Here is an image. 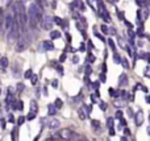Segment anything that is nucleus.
I'll list each match as a JSON object with an SVG mask.
<instances>
[{"label": "nucleus", "instance_id": "obj_6", "mask_svg": "<svg viewBox=\"0 0 150 141\" xmlns=\"http://www.w3.org/2000/svg\"><path fill=\"white\" fill-rule=\"evenodd\" d=\"M12 24H13V16L12 15H7L5 16V21H4V28L7 29V30H9L12 27Z\"/></svg>", "mask_w": 150, "mask_h": 141}, {"label": "nucleus", "instance_id": "obj_50", "mask_svg": "<svg viewBox=\"0 0 150 141\" xmlns=\"http://www.w3.org/2000/svg\"><path fill=\"white\" fill-rule=\"evenodd\" d=\"M124 132H125V134H130V129H128V128H125V129H124Z\"/></svg>", "mask_w": 150, "mask_h": 141}, {"label": "nucleus", "instance_id": "obj_54", "mask_svg": "<svg viewBox=\"0 0 150 141\" xmlns=\"http://www.w3.org/2000/svg\"><path fill=\"white\" fill-rule=\"evenodd\" d=\"M1 128H3V129L5 128V121L4 120H1Z\"/></svg>", "mask_w": 150, "mask_h": 141}, {"label": "nucleus", "instance_id": "obj_60", "mask_svg": "<svg viewBox=\"0 0 150 141\" xmlns=\"http://www.w3.org/2000/svg\"><path fill=\"white\" fill-rule=\"evenodd\" d=\"M145 100H146V103H149V101H150V98H149V96H146V98H145Z\"/></svg>", "mask_w": 150, "mask_h": 141}, {"label": "nucleus", "instance_id": "obj_30", "mask_svg": "<svg viewBox=\"0 0 150 141\" xmlns=\"http://www.w3.org/2000/svg\"><path fill=\"white\" fill-rule=\"evenodd\" d=\"M94 34H95V37H97V38H99V40H102V41H105V40H104V37H103L102 34H100V33H97V30H96V29H95V33H94Z\"/></svg>", "mask_w": 150, "mask_h": 141}, {"label": "nucleus", "instance_id": "obj_55", "mask_svg": "<svg viewBox=\"0 0 150 141\" xmlns=\"http://www.w3.org/2000/svg\"><path fill=\"white\" fill-rule=\"evenodd\" d=\"M91 99H92V101H94V103H95V101H96V98H95V95H91Z\"/></svg>", "mask_w": 150, "mask_h": 141}, {"label": "nucleus", "instance_id": "obj_35", "mask_svg": "<svg viewBox=\"0 0 150 141\" xmlns=\"http://www.w3.org/2000/svg\"><path fill=\"white\" fill-rule=\"evenodd\" d=\"M100 29H102L103 33H108V27H107V25H102V28H100Z\"/></svg>", "mask_w": 150, "mask_h": 141}, {"label": "nucleus", "instance_id": "obj_14", "mask_svg": "<svg viewBox=\"0 0 150 141\" xmlns=\"http://www.w3.org/2000/svg\"><path fill=\"white\" fill-rule=\"evenodd\" d=\"M50 37H51V40L59 38V37H61V32H58V30H53V32L50 33Z\"/></svg>", "mask_w": 150, "mask_h": 141}, {"label": "nucleus", "instance_id": "obj_47", "mask_svg": "<svg viewBox=\"0 0 150 141\" xmlns=\"http://www.w3.org/2000/svg\"><path fill=\"white\" fill-rule=\"evenodd\" d=\"M145 77H148V78L150 77V75H149V66L146 67V70H145Z\"/></svg>", "mask_w": 150, "mask_h": 141}, {"label": "nucleus", "instance_id": "obj_29", "mask_svg": "<svg viewBox=\"0 0 150 141\" xmlns=\"http://www.w3.org/2000/svg\"><path fill=\"white\" fill-rule=\"evenodd\" d=\"M117 17H119L120 20H125V17H124V12H121V11H117Z\"/></svg>", "mask_w": 150, "mask_h": 141}, {"label": "nucleus", "instance_id": "obj_11", "mask_svg": "<svg viewBox=\"0 0 150 141\" xmlns=\"http://www.w3.org/2000/svg\"><path fill=\"white\" fill-rule=\"evenodd\" d=\"M47 112H49V116H54V115H55L57 108L54 107V104H49V106H47Z\"/></svg>", "mask_w": 150, "mask_h": 141}, {"label": "nucleus", "instance_id": "obj_42", "mask_svg": "<svg viewBox=\"0 0 150 141\" xmlns=\"http://www.w3.org/2000/svg\"><path fill=\"white\" fill-rule=\"evenodd\" d=\"M142 12H143V19H148V16H149L148 9H145V11H142Z\"/></svg>", "mask_w": 150, "mask_h": 141}, {"label": "nucleus", "instance_id": "obj_40", "mask_svg": "<svg viewBox=\"0 0 150 141\" xmlns=\"http://www.w3.org/2000/svg\"><path fill=\"white\" fill-rule=\"evenodd\" d=\"M51 86H53L54 88H57L58 87V81H53L51 82Z\"/></svg>", "mask_w": 150, "mask_h": 141}, {"label": "nucleus", "instance_id": "obj_23", "mask_svg": "<svg viewBox=\"0 0 150 141\" xmlns=\"http://www.w3.org/2000/svg\"><path fill=\"white\" fill-rule=\"evenodd\" d=\"M99 86H100V83H99V82H92V83H91V87H92L94 88V90H99Z\"/></svg>", "mask_w": 150, "mask_h": 141}, {"label": "nucleus", "instance_id": "obj_5", "mask_svg": "<svg viewBox=\"0 0 150 141\" xmlns=\"http://www.w3.org/2000/svg\"><path fill=\"white\" fill-rule=\"evenodd\" d=\"M134 120H136V125L137 127H140L143 123V112H142L141 110H140L138 112L134 115Z\"/></svg>", "mask_w": 150, "mask_h": 141}, {"label": "nucleus", "instance_id": "obj_22", "mask_svg": "<svg viewBox=\"0 0 150 141\" xmlns=\"http://www.w3.org/2000/svg\"><path fill=\"white\" fill-rule=\"evenodd\" d=\"M83 107H84V111H86L87 115L91 113V111H92V106H91V104H88V106H83Z\"/></svg>", "mask_w": 150, "mask_h": 141}, {"label": "nucleus", "instance_id": "obj_10", "mask_svg": "<svg viewBox=\"0 0 150 141\" xmlns=\"http://www.w3.org/2000/svg\"><path fill=\"white\" fill-rule=\"evenodd\" d=\"M59 121H58L57 119H53L50 121V123H49V128H51V129H55V128H59Z\"/></svg>", "mask_w": 150, "mask_h": 141}, {"label": "nucleus", "instance_id": "obj_1", "mask_svg": "<svg viewBox=\"0 0 150 141\" xmlns=\"http://www.w3.org/2000/svg\"><path fill=\"white\" fill-rule=\"evenodd\" d=\"M44 15V8L40 4H30L28 9V22L30 28H36Z\"/></svg>", "mask_w": 150, "mask_h": 141}, {"label": "nucleus", "instance_id": "obj_53", "mask_svg": "<svg viewBox=\"0 0 150 141\" xmlns=\"http://www.w3.org/2000/svg\"><path fill=\"white\" fill-rule=\"evenodd\" d=\"M37 1H38V4H45V1H46V0H37Z\"/></svg>", "mask_w": 150, "mask_h": 141}, {"label": "nucleus", "instance_id": "obj_45", "mask_svg": "<svg viewBox=\"0 0 150 141\" xmlns=\"http://www.w3.org/2000/svg\"><path fill=\"white\" fill-rule=\"evenodd\" d=\"M73 62H74V63H78V62H79V58H78L76 55H75V57L73 58Z\"/></svg>", "mask_w": 150, "mask_h": 141}, {"label": "nucleus", "instance_id": "obj_8", "mask_svg": "<svg viewBox=\"0 0 150 141\" xmlns=\"http://www.w3.org/2000/svg\"><path fill=\"white\" fill-rule=\"evenodd\" d=\"M42 48H44L45 50H53V49H54V44L51 41H44V42H42Z\"/></svg>", "mask_w": 150, "mask_h": 141}, {"label": "nucleus", "instance_id": "obj_52", "mask_svg": "<svg viewBox=\"0 0 150 141\" xmlns=\"http://www.w3.org/2000/svg\"><path fill=\"white\" fill-rule=\"evenodd\" d=\"M120 123H121V125H125V124H126V121L124 120V119H120Z\"/></svg>", "mask_w": 150, "mask_h": 141}, {"label": "nucleus", "instance_id": "obj_26", "mask_svg": "<svg viewBox=\"0 0 150 141\" xmlns=\"http://www.w3.org/2000/svg\"><path fill=\"white\" fill-rule=\"evenodd\" d=\"M32 74H33V73H32V70H27V71H25V74H24V78L29 79V78L32 77Z\"/></svg>", "mask_w": 150, "mask_h": 141}, {"label": "nucleus", "instance_id": "obj_17", "mask_svg": "<svg viewBox=\"0 0 150 141\" xmlns=\"http://www.w3.org/2000/svg\"><path fill=\"white\" fill-rule=\"evenodd\" d=\"M11 137H12V141H17V128H15L11 133Z\"/></svg>", "mask_w": 150, "mask_h": 141}, {"label": "nucleus", "instance_id": "obj_33", "mask_svg": "<svg viewBox=\"0 0 150 141\" xmlns=\"http://www.w3.org/2000/svg\"><path fill=\"white\" fill-rule=\"evenodd\" d=\"M137 33V36H143V27L141 25V28H138V30L136 32Z\"/></svg>", "mask_w": 150, "mask_h": 141}, {"label": "nucleus", "instance_id": "obj_57", "mask_svg": "<svg viewBox=\"0 0 150 141\" xmlns=\"http://www.w3.org/2000/svg\"><path fill=\"white\" fill-rule=\"evenodd\" d=\"M105 70H107V66H105V63L103 65V73H105Z\"/></svg>", "mask_w": 150, "mask_h": 141}, {"label": "nucleus", "instance_id": "obj_21", "mask_svg": "<svg viewBox=\"0 0 150 141\" xmlns=\"http://www.w3.org/2000/svg\"><path fill=\"white\" fill-rule=\"evenodd\" d=\"M29 79H30V82H32V83H33V84H36V83H37V82H38V77H37V75H36V74H32V77L29 78Z\"/></svg>", "mask_w": 150, "mask_h": 141}, {"label": "nucleus", "instance_id": "obj_49", "mask_svg": "<svg viewBox=\"0 0 150 141\" xmlns=\"http://www.w3.org/2000/svg\"><path fill=\"white\" fill-rule=\"evenodd\" d=\"M88 60H90L91 62H94V61H95V57H94V55H91V54H90V55H88Z\"/></svg>", "mask_w": 150, "mask_h": 141}, {"label": "nucleus", "instance_id": "obj_4", "mask_svg": "<svg viewBox=\"0 0 150 141\" xmlns=\"http://www.w3.org/2000/svg\"><path fill=\"white\" fill-rule=\"evenodd\" d=\"M40 21H41L42 29H45V30H50L53 28L54 21H53V17H50V16H42V19Z\"/></svg>", "mask_w": 150, "mask_h": 141}, {"label": "nucleus", "instance_id": "obj_36", "mask_svg": "<svg viewBox=\"0 0 150 141\" xmlns=\"http://www.w3.org/2000/svg\"><path fill=\"white\" fill-rule=\"evenodd\" d=\"M121 62H122V66L125 67V69L129 67V63H128V61H126V60H121Z\"/></svg>", "mask_w": 150, "mask_h": 141}, {"label": "nucleus", "instance_id": "obj_43", "mask_svg": "<svg viewBox=\"0 0 150 141\" xmlns=\"http://www.w3.org/2000/svg\"><path fill=\"white\" fill-rule=\"evenodd\" d=\"M129 37H130V40H133V38H134V32L129 30Z\"/></svg>", "mask_w": 150, "mask_h": 141}, {"label": "nucleus", "instance_id": "obj_34", "mask_svg": "<svg viewBox=\"0 0 150 141\" xmlns=\"http://www.w3.org/2000/svg\"><path fill=\"white\" fill-rule=\"evenodd\" d=\"M113 58H115V62H116V63H120V62H121V58H120L119 54H115V57H113Z\"/></svg>", "mask_w": 150, "mask_h": 141}, {"label": "nucleus", "instance_id": "obj_59", "mask_svg": "<svg viewBox=\"0 0 150 141\" xmlns=\"http://www.w3.org/2000/svg\"><path fill=\"white\" fill-rule=\"evenodd\" d=\"M44 94H45V95H47V90H46V87H44Z\"/></svg>", "mask_w": 150, "mask_h": 141}, {"label": "nucleus", "instance_id": "obj_12", "mask_svg": "<svg viewBox=\"0 0 150 141\" xmlns=\"http://www.w3.org/2000/svg\"><path fill=\"white\" fill-rule=\"evenodd\" d=\"M8 58L7 57H1L0 58V66H1L3 69H5V67H8Z\"/></svg>", "mask_w": 150, "mask_h": 141}, {"label": "nucleus", "instance_id": "obj_37", "mask_svg": "<svg viewBox=\"0 0 150 141\" xmlns=\"http://www.w3.org/2000/svg\"><path fill=\"white\" fill-rule=\"evenodd\" d=\"M65 61H66V53H63L59 57V62H65Z\"/></svg>", "mask_w": 150, "mask_h": 141}, {"label": "nucleus", "instance_id": "obj_2", "mask_svg": "<svg viewBox=\"0 0 150 141\" xmlns=\"http://www.w3.org/2000/svg\"><path fill=\"white\" fill-rule=\"evenodd\" d=\"M58 137L63 141H78L79 136L74 132V131L68 129V128H65V129H61L58 132Z\"/></svg>", "mask_w": 150, "mask_h": 141}, {"label": "nucleus", "instance_id": "obj_58", "mask_svg": "<svg viewBox=\"0 0 150 141\" xmlns=\"http://www.w3.org/2000/svg\"><path fill=\"white\" fill-rule=\"evenodd\" d=\"M120 141H128V139H126V137H121V139H120Z\"/></svg>", "mask_w": 150, "mask_h": 141}, {"label": "nucleus", "instance_id": "obj_16", "mask_svg": "<svg viewBox=\"0 0 150 141\" xmlns=\"http://www.w3.org/2000/svg\"><path fill=\"white\" fill-rule=\"evenodd\" d=\"M37 111V101L32 100L30 101V112H36Z\"/></svg>", "mask_w": 150, "mask_h": 141}, {"label": "nucleus", "instance_id": "obj_28", "mask_svg": "<svg viewBox=\"0 0 150 141\" xmlns=\"http://www.w3.org/2000/svg\"><path fill=\"white\" fill-rule=\"evenodd\" d=\"M115 117H116V119H119V120H120V119H122V111H120V110L117 111L116 115H115Z\"/></svg>", "mask_w": 150, "mask_h": 141}, {"label": "nucleus", "instance_id": "obj_51", "mask_svg": "<svg viewBox=\"0 0 150 141\" xmlns=\"http://www.w3.org/2000/svg\"><path fill=\"white\" fill-rule=\"evenodd\" d=\"M128 113H129V116H134V115H133V111L130 110V108H129V110H128Z\"/></svg>", "mask_w": 150, "mask_h": 141}, {"label": "nucleus", "instance_id": "obj_44", "mask_svg": "<svg viewBox=\"0 0 150 141\" xmlns=\"http://www.w3.org/2000/svg\"><path fill=\"white\" fill-rule=\"evenodd\" d=\"M124 22H125V25H126V27H129V29H130V28H132V27H133V25H132V24H130V22H129V21H126V20H124Z\"/></svg>", "mask_w": 150, "mask_h": 141}, {"label": "nucleus", "instance_id": "obj_9", "mask_svg": "<svg viewBox=\"0 0 150 141\" xmlns=\"http://www.w3.org/2000/svg\"><path fill=\"white\" fill-rule=\"evenodd\" d=\"M126 83H128V77L125 74H121L119 78V86H126Z\"/></svg>", "mask_w": 150, "mask_h": 141}, {"label": "nucleus", "instance_id": "obj_62", "mask_svg": "<svg viewBox=\"0 0 150 141\" xmlns=\"http://www.w3.org/2000/svg\"><path fill=\"white\" fill-rule=\"evenodd\" d=\"M0 94H1V90H0Z\"/></svg>", "mask_w": 150, "mask_h": 141}, {"label": "nucleus", "instance_id": "obj_31", "mask_svg": "<svg viewBox=\"0 0 150 141\" xmlns=\"http://www.w3.org/2000/svg\"><path fill=\"white\" fill-rule=\"evenodd\" d=\"M24 121H25V117L24 116H20V117H19V120H17V124H19V125H22V124H24Z\"/></svg>", "mask_w": 150, "mask_h": 141}, {"label": "nucleus", "instance_id": "obj_18", "mask_svg": "<svg viewBox=\"0 0 150 141\" xmlns=\"http://www.w3.org/2000/svg\"><path fill=\"white\" fill-rule=\"evenodd\" d=\"M107 125L109 129H113V117H108L107 119Z\"/></svg>", "mask_w": 150, "mask_h": 141}, {"label": "nucleus", "instance_id": "obj_7", "mask_svg": "<svg viewBox=\"0 0 150 141\" xmlns=\"http://www.w3.org/2000/svg\"><path fill=\"white\" fill-rule=\"evenodd\" d=\"M78 116H79L80 120H86L87 119V113H86V111H84V107L78 108Z\"/></svg>", "mask_w": 150, "mask_h": 141}, {"label": "nucleus", "instance_id": "obj_56", "mask_svg": "<svg viewBox=\"0 0 150 141\" xmlns=\"http://www.w3.org/2000/svg\"><path fill=\"white\" fill-rule=\"evenodd\" d=\"M109 134H111V136H113V134H115V131H113V129H109Z\"/></svg>", "mask_w": 150, "mask_h": 141}, {"label": "nucleus", "instance_id": "obj_27", "mask_svg": "<svg viewBox=\"0 0 150 141\" xmlns=\"http://www.w3.org/2000/svg\"><path fill=\"white\" fill-rule=\"evenodd\" d=\"M34 117H36V112H29L28 116H27V119H28V120H33Z\"/></svg>", "mask_w": 150, "mask_h": 141}, {"label": "nucleus", "instance_id": "obj_24", "mask_svg": "<svg viewBox=\"0 0 150 141\" xmlns=\"http://www.w3.org/2000/svg\"><path fill=\"white\" fill-rule=\"evenodd\" d=\"M108 44H109V48L112 49V50H116V45H115V42H113L112 40H111V38L108 40Z\"/></svg>", "mask_w": 150, "mask_h": 141}, {"label": "nucleus", "instance_id": "obj_41", "mask_svg": "<svg viewBox=\"0 0 150 141\" xmlns=\"http://www.w3.org/2000/svg\"><path fill=\"white\" fill-rule=\"evenodd\" d=\"M100 108H102L103 111H105V110H107V106H105V103H103V101H102V103H100Z\"/></svg>", "mask_w": 150, "mask_h": 141}, {"label": "nucleus", "instance_id": "obj_3", "mask_svg": "<svg viewBox=\"0 0 150 141\" xmlns=\"http://www.w3.org/2000/svg\"><path fill=\"white\" fill-rule=\"evenodd\" d=\"M28 45H29V38H27V32H24V33L20 36V38H19V44L16 45V50L22 51L28 48Z\"/></svg>", "mask_w": 150, "mask_h": 141}, {"label": "nucleus", "instance_id": "obj_61", "mask_svg": "<svg viewBox=\"0 0 150 141\" xmlns=\"http://www.w3.org/2000/svg\"><path fill=\"white\" fill-rule=\"evenodd\" d=\"M115 1H119V0H113V3H115Z\"/></svg>", "mask_w": 150, "mask_h": 141}, {"label": "nucleus", "instance_id": "obj_38", "mask_svg": "<svg viewBox=\"0 0 150 141\" xmlns=\"http://www.w3.org/2000/svg\"><path fill=\"white\" fill-rule=\"evenodd\" d=\"M8 121H9V123H15V116H13V115H9V116H8Z\"/></svg>", "mask_w": 150, "mask_h": 141}, {"label": "nucleus", "instance_id": "obj_20", "mask_svg": "<svg viewBox=\"0 0 150 141\" xmlns=\"http://www.w3.org/2000/svg\"><path fill=\"white\" fill-rule=\"evenodd\" d=\"M91 125L95 128V129H96V128H100V121L99 120H92V121H91Z\"/></svg>", "mask_w": 150, "mask_h": 141}, {"label": "nucleus", "instance_id": "obj_48", "mask_svg": "<svg viewBox=\"0 0 150 141\" xmlns=\"http://www.w3.org/2000/svg\"><path fill=\"white\" fill-rule=\"evenodd\" d=\"M108 32H111V34H116V30L113 28H111V29H108Z\"/></svg>", "mask_w": 150, "mask_h": 141}, {"label": "nucleus", "instance_id": "obj_15", "mask_svg": "<svg viewBox=\"0 0 150 141\" xmlns=\"http://www.w3.org/2000/svg\"><path fill=\"white\" fill-rule=\"evenodd\" d=\"M62 106H63L62 100L59 99V98H57V99H55V103H54V107L57 108V110H59V108H62Z\"/></svg>", "mask_w": 150, "mask_h": 141}, {"label": "nucleus", "instance_id": "obj_46", "mask_svg": "<svg viewBox=\"0 0 150 141\" xmlns=\"http://www.w3.org/2000/svg\"><path fill=\"white\" fill-rule=\"evenodd\" d=\"M100 79H102V82H105V74H102V75H100Z\"/></svg>", "mask_w": 150, "mask_h": 141}, {"label": "nucleus", "instance_id": "obj_19", "mask_svg": "<svg viewBox=\"0 0 150 141\" xmlns=\"http://www.w3.org/2000/svg\"><path fill=\"white\" fill-rule=\"evenodd\" d=\"M53 21H54L57 25H62V22H63V20H62L61 17H58V16H55V17H53Z\"/></svg>", "mask_w": 150, "mask_h": 141}, {"label": "nucleus", "instance_id": "obj_13", "mask_svg": "<svg viewBox=\"0 0 150 141\" xmlns=\"http://www.w3.org/2000/svg\"><path fill=\"white\" fill-rule=\"evenodd\" d=\"M136 3H137L138 7H148V5H149L148 0H136Z\"/></svg>", "mask_w": 150, "mask_h": 141}, {"label": "nucleus", "instance_id": "obj_25", "mask_svg": "<svg viewBox=\"0 0 150 141\" xmlns=\"http://www.w3.org/2000/svg\"><path fill=\"white\" fill-rule=\"evenodd\" d=\"M17 110H19V111H22V110H24V103H22L21 100L17 101Z\"/></svg>", "mask_w": 150, "mask_h": 141}, {"label": "nucleus", "instance_id": "obj_32", "mask_svg": "<svg viewBox=\"0 0 150 141\" xmlns=\"http://www.w3.org/2000/svg\"><path fill=\"white\" fill-rule=\"evenodd\" d=\"M91 71H92V69H91L90 65H87V66H86V75H87V77L91 74Z\"/></svg>", "mask_w": 150, "mask_h": 141}, {"label": "nucleus", "instance_id": "obj_39", "mask_svg": "<svg viewBox=\"0 0 150 141\" xmlns=\"http://www.w3.org/2000/svg\"><path fill=\"white\" fill-rule=\"evenodd\" d=\"M22 88H24V86H22V83H19V84H17V90H19V92H21V91H22Z\"/></svg>", "mask_w": 150, "mask_h": 141}]
</instances>
